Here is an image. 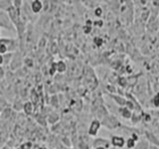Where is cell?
Returning a JSON list of instances; mask_svg holds the SVG:
<instances>
[{
  "label": "cell",
  "mask_w": 159,
  "mask_h": 149,
  "mask_svg": "<svg viewBox=\"0 0 159 149\" xmlns=\"http://www.w3.org/2000/svg\"><path fill=\"white\" fill-rule=\"evenodd\" d=\"M0 29H5L10 32L16 31L13 23L10 20L8 13L5 11H1V10H0Z\"/></svg>",
  "instance_id": "cell-1"
},
{
  "label": "cell",
  "mask_w": 159,
  "mask_h": 149,
  "mask_svg": "<svg viewBox=\"0 0 159 149\" xmlns=\"http://www.w3.org/2000/svg\"><path fill=\"white\" fill-rule=\"evenodd\" d=\"M102 125H104L108 129H116L118 126H120V122L118 121V119L111 114H107V115L102 119Z\"/></svg>",
  "instance_id": "cell-2"
},
{
  "label": "cell",
  "mask_w": 159,
  "mask_h": 149,
  "mask_svg": "<svg viewBox=\"0 0 159 149\" xmlns=\"http://www.w3.org/2000/svg\"><path fill=\"white\" fill-rule=\"evenodd\" d=\"M111 145L116 148H123L125 146L126 139L120 135H112L111 137Z\"/></svg>",
  "instance_id": "cell-3"
},
{
  "label": "cell",
  "mask_w": 159,
  "mask_h": 149,
  "mask_svg": "<svg viewBox=\"0 0 159 149\" xmlns=\"http://www.w3.org/2000/svg\"><path fill=\"white\" fill-rule=\"evenodd\" d=\"M101 126H102V122L99 119H93L89 126V130H88L89 134L91 136H97Z\"/></svg>",
  "instance_id": "cell-4"
},
{
  "label": "cell",
  "mask_w": 159,
  "mask_h": 149,
  "mask_svg": "<svg viewBox=\"0 0 159 149\" xmlns=\"http://www.w3.org/2000/svg\"><path fill=\"white\" fill-rule=\"evenodd\" d=\"M111 141L107 138H96L93 142V147L97 148V147H104L106 149H108L111 147Z\"/></svg>",
  "instance_id": "cell-5"
},
{
  "label": "cell",
  "mask_w": 159,
  "mask_h": 149,
  "mask_svg": "<svg viewBox=\"0 0 159 149\" xmlns=\"http://www.w3.org/2000/svg\"><path fill=\"white\" fill-rule=\"evenodd\" d=\"M30 8H31V11L35 14L40 13L44 8V2L41 0H34L30 4Z\"/></svg>",
  "instance_id": "cell-6"
},
{
  "label": "cell",
  "mask_w": 159,
  "mask_h": 149,
  "mask_svg": "<svg viewBox=\"0 0 159 149\" xmlns=\"http://www.w3.org/2000/svg\"><path fill=\"white\" fill-rule=\"evenodd\" d=\"M13 7V1L11 0H0V10L8 12Z\"/></svg>",
  "instance_id": "cell-7"
},
{
  "label": "cell",
  "mask_w": 159,
  "mask_h": 149,
  "mask_svg": "<svg viewBox=\"0 0 159 149\" xmlns=\"http://www.w3.org/2000/svg\"><path fill=\"white\" fill-rule=\"evenodd\" d=\"M119 113L123 118H126V119H130L132 116V111H130L129 108H127L126 106H122V107H119L118 109Z\"/></svg>",
  "instance_id": "cell-8"
},
{
  "label": "cell",
  "mask_w": 159,
  "mask_h": 149,
  "mask_svg": "<svg viewBox=\"0 0 159 149\" xmlns=\"http://www.w3.org/2000/svg\"><path fill=\"white\" fill-rule=\"evenodd\" d=\"M55 66H56V71L61 74L67 71V65L64 61H59L57 63H55Z\"/></svg>",
  "instance_id": "cell-9"
},
{
  "label": "cell",
  "mask_w": 159,
  "mask_h": 149,
  "mask_svg": "<svg viewBox=\"0 0 159 149\" xmlns=\"http://www.w3.org/2000/svg\"><path fill=\"white\" fill-rule=\"evenodd\" d=\"M112 98H113V101L116 102L118 106H120L121 107L122 106H126V102H127V99H125L124 97H120V96H111Z\"/></svg>",
  "instance_id": "cell-10"
},
{
  "label": "cell",
  "mask_w": 159,
  "mask_h": 149,
  "mask_svg": "<svg viewBox=\"0 0 159 149\" xmlns=\"http://www.w3.org/2000/svg\"><path fill=\"white\" fill-rule=\"evenodd\" d=\"M23 109H24V111L26 114H32L33 111H34V106H33V103L31 102H25L24 103V106H23Z\"/></svg>",
  "instance_id": "cell-11"
},
{
  "label": "cell",
  "mask_w": 159,
  "mask_h": 149,
  "mask_svg": "<svg viewBox=\"0 0 159 149\" xmlns=\"http://www.w3.org/2000/svg\"><path fill=\"white\" fill-rule=\"evenodd\" d=\"M135 143H136V141L134 140V139H132L131 137H129V138H127V140L125 141V145L127 146V148L131 149L133 147H135Z\"/></svg>",
  "instance_id": "cell-12"
},
{
  "label": "cell",
  "mask_w": 159,
  "mask_h": 149,
  "mask_svg": "<svg viewBox=\"0 0 159 149\" xmlns=\"http://www.w3.org/2000/svg\"><path fill=\"white\" fill-rule=\"evenodd\" d=\"M152 104L153 106L159 107V92L154 94V97H152Z\"/></svg>",
  "instance_id": "cell-13"
},
{
  "label": "cell",
  "mask_w": 159,
  "mask_h": 149,
  "mask_svg": "<svg viewBox=\"0 0 159 149\" xmlns=\"http://www.w3.org/2000/svg\"><path fill=\"white\" fill-rule=\"evenodd\" d=\"M32 147H33V144H32V142H30V141L24 142V143L21 144V145H20V149H32Z\"/></svg>",
  "instance_id": "cell-14"
},
{
  "label": "cell",
  "mask_w": 159,
  "mask_h": 149,
  "mask_svg": "<svg viewBox=\"0 0 159 149\" xmlns=\"http://www.w3.org/2000/svg\"><path fill=\"white\" fill-rule=\"evenodd\" d=\"M22 5H23V1H21V0H14L13 1V7L16 8L17 10H21Z\"/></svg>",
  "instance_id": "cell-15"
},
{
  "label": "cell",
  "mask_w": 159,
  "mask_h": 149,
  "mask_svg": "<svg viewBox=\"0 0 159 149\" xmlns=\"http://www.w3.org/2000/svg\"><path fill=\"white\" fill-rule=\"evenodd\" d=\"M5 77V70L2 66H0V81H2Z\"/></svg>",
  "instance_id": "cell-16"
},
{
  "label": "cell",
  "mask_w": 159,
  "mask_h": 149,
  "mask_svg": "<svg viewBox=\"0 0 159 149\" xmlns=\"http://www.w3.org/2000/svg\"><path fill=\"white\" fill-rule=\"evenodd\" d=\"M94 14H96L98 17H101L102 15V8H99V7L97 8L96 10H94Z\"/></svg>",
  "instance_id": "cell-17"
},
{
  "label": "cell",
  "mask_w": 159,
  "mask_h": 149,
  "mask_svg": "<svg viewBox=\"0 0 159 149\" xmlns=\"http://www.w3.org/2000/svg\"><path fill=\"white\" fill-rule=\"evenodd\" d=\"M152 3H153L154 6H157V7H159V1H152Z\"/></svg>",
  "instance_id": "cell-18"
},
{
  "label": "cell",
  "mask_w": 159,
  "mask_h": 149,
  "mask_svg": "<svg viewBox=\"0 0 159 149\" xmlns=\"http://www.w3.org/2000/svg\"><path fill=\"white\" fill-rule=\"evenodd\" d=\"M94 149H106L104 147H97V148H94Z\"/></svg>",
  "instance_id": "cell-19"
},
{
  "label": "cell",
  "mask_w": 159,
  "mask_h": 149,
  "mask_svg": "<svg viewBox=\"0 0 159 149\" xmlns=\"http://www.w3.org/2000/svg\"><path fill=\"white\" fill-rule=\"evenodd\" d=\"M39 149H47L46 147H41V148H39Z\"/></svg>",
  "instance_id": "cell-20"
},
{
  "label": "cell",
  "mask_w": 159,
  "mask_h": 149,
  "mask_svg": "<svg viewBox=\"0 0 159 149\" xmlns=\"http://www.w3.org/2000/svg\"><path fill=\"white\" fill-rule=\"evenodd\" d=\"M0 38H1V29H0Z\"/></svg>",
  "instance_id": "cell-21"
},
{
  "label": "cell",
  "mask_w": 159,
  "mask_h": 149,
  "mask_svg": "<svg viewBox=\"0 0 159 149\" xmlns=\"http://www.w3.org/2000/svg\"><path fill=\"white\" fill-rule=\"evenodd\" d=\"M3 149H10V148H7V147H4Z\"/></svg>",
  "instance_id": "cell-22"
}]
</instances>
